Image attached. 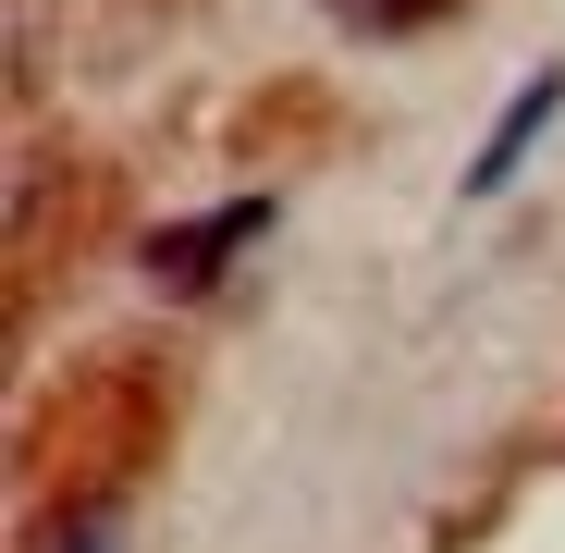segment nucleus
<instances>
[{"mask_svg":"<svg viewBox=\"0 0 565 553\" xmlns=\"http://www.w3.org/2000/svg\"><path fill=\"white\" fill-rule=\"evenodd\" d=\"M258 234H270V198H222L210 222H172V234H148V284H160V296H210L222 270L258 246Z\"/></svg>","mask_w":565,"mask_h":553,"instance_id":"nucleus-1","label":"nucleus"},{"mask_svg":"<svg viewBox=\"0 0 565 553\" xmlns=\"http://www.w3.org/2000/svg\"><path fill=\"white\" fill-rule=\"evenodd\" d=\"M553 111H565V62H553V74H529L516 99H504V124L480 136V160H467V198H504V184L529 172V148L553 136Z\"/></svg>","mask_w":565,"mask_h":553,"instance_id":"nucleus-2","label":"nucleus"},{"mask_svg":"<svg viewBox=\"0 0 565 553\" xmlns=\"http://www.w3.org/2000/svg\"><path fill=\"white\" fill-rule=\"evenodd\" d=\"M443 13H455V0H332V25H356V38H418Z\"/></svg>","mask_w":565,"mask_h":553,"instance_id":"nucleus-3","label":"nucleus"}]
</instances>
